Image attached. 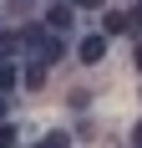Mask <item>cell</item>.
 I'll use <instances>...</instances> for the list:
<instances>
[{
    "label": "cell",
    "instance_id": "1",
    "mask_svg": "<svg viewBox=\"0 0 142 148\" xmlns=\"http://www.w3.org/2000/svg\"><path fill=\"white\" fill-rule=\"evenodd\" d=\"M137 15L132 10H107V36H137Z\"/></svg>",
    "mask_w": 142,
    "mask_h": 148
},
{
    "label": "cell",
    "instance_id": "2",
    "mask_svg": "<svg viewBox=\"0 0 142 148\" xmlns=\"http://www.w3.org/2000/svg\"><path fill=\"white\" fill-rule=\"evenodd\" d=\"M76 56H81L86 66H97V61H107V36H86V41L76 46Z\"/></svg>",
    "mask_w": 142,
    "mask_h": 148
},
{
    "label": "cell",
    "instance_id": "3",
    "mask_svg": "<svg viewBox=\"0 0 142 148\" xmlns=\"http://www.w3.org/2000/svg\"><path fill=\"white\" fill-rule=\"evenodd\" d=\"M46 26H51V31H66L71 26V5H51V10H46Z\"/></svg>",
    "mask_w": 142,
    "mask_h": 148
},
{
    "label": "cell",
    "instance_id": "4",
    "mask_svg": "<svg viewBox=\"0 0 142 148\" xmlns=\"http://www.w3.org/2000/svg\"><path fill=\"white\" fill-rule=\"evenodd\" d=\"M15 87V66H10V61H0V92H10Z\"/></svg>",
    "mask_w": 142,
    "mask_h": 148
},
{
    "label": "cell",
    "instance_id": "5",
    "mask_svg": "<svg viewBox=\"0 0 142 148\" xmlns=\"http://www.w3.org/2000/svg\"><path fill=\"white\" fill-rule=\"evenodd\" d=\"M46 82V66H26V87H41Z\"/></svg>",
    "mask_w": 142,
    "mask_h": 148
},
{
    "label": "cell",
    "instance_id": "6",
    "mask_svg": "<svg viewBox=\"0 0 142 148\" xmlns=\"http://www.w3.org/2000/svg\"><path fill=\"white\" fill-rule=\"evenodd\" d=\"M0 148H15V128L10 123H0Z\"/></svg>",
    "mask_w": 142,
    "mask_h": 148
},
{
    "label": "cell",
    "instance_id": "7",
    "mask_svg": "<svg viewBox=\"0 0 142 148\" xmlns=\"http://www.w3.org/2000/svg\"><path fill=\"white\" fill-rule=\"evenodd\" d=\"M66 5H71V10H97L101 0H66Z\"/></svg>",
    "mask_w": 142,
    "mask_h": 148
},
{
    "label": "cell",
    "instance_id": "8",
    "mask_svg": "<svg viewBox=\"0 0 142 148\" xmlns=\"http://www.w3.org/2000/svg\"><path fill=\"white\" fill-rule=\"evenodd\" d=\"M132 61H137V72H142V41H137V51H132Z\"/></svg>",
    "mask_w": 142,
    "mask_h": 148
},
{
    "label": "cell",
    "instance_id": "9",
    "mask_svg": "<svg viewBox=\"0 0 142 148\" xmlns=\"http://www.w3.org/2000/svg\"><path fill=\"white\" fill-rule=\"evenodd\" d=\"M132 143H137V148H142V123H137V133H132Z\"/></svg>",
    "mask_w": 142,
    "mask_h": 148
},
{
    "label": "cell",
    "instance_id": "10",
    "mask_svg": "<svg viewBox=\"0 0 142 148\" xmlns=\"http://www.w3.org/2000/svg\"><path fill=\"white\" fill-rule=\"evenodd\" d=\"M0 123H5V97H0Z\"/></svg>",
    "mask_w": 142,
    "mask_h": 148
},
{
    "label": "cell",
    "instance_id": "11",
    "mask_svg": "<svg viewBox=\"0 0 142 148\" xmlns=\"http://www.w3.org/2000/svg\"><path fill=\"white\" fill-rule=\"evenodd\" d=\"M41 148H46V143H41Z\"/></svg>",
    "mask_w": 142,
    "mask_h": 148
}]
</instances>
